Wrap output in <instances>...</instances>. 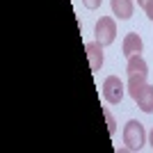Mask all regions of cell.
I'll return each mask as SVG.
<instances>
[{"label":"cell","instance_id":"4","mask_svg":"<svg viewBox=\"0 0 153 153\" xmlns=\"http://www.w3.org/2000/svg\"><path fill=\"white\" fill-rule=\"evenodd\" d=\"M121 51L126 57H133V55H140L142 51H144V41H142V37L137 34V32H130V34H126V39H123V46Z\"/></svg>","mask_w":153,"mask_h":153},{"label":"cell","instance_id":"2","mask_svg":"<svg viewBox=\"0 0 153 153\" xmlns=\"http://www.w3.org/2000/svg\"><path fill=\"white\" fill-rule=\"evenodd\" d=\"M94 34H96V41L101 46H110L117 37V23L114 19L110 16H101L96 21V27H94Z\"/></svg>","mask_w":153,"mask_h":153},{"label":"cell","instance_id":"8","mask_svg":"<svg viewBox=\"0 0 153 153\" xmlns=\"http://www.w3.org/2000/svg\"><path fill=\"white\" fill-rule=\"evenodd\" d=\"M133 9H135V2L133 0H112V12H114L117 19H130L133 16Z\"/></svg>","mask_w":153,"mask_h":153},{"label":"cell","instance_id":"9","mask_svg":"<svg viewBox=\"0 0 153 153\" xmlns=\"http://www.w3.org/2000/svg\"><path fill=\"white\" fill-rule=\"evenodd\" d=\"M144 85H146V78H144V76H130V78H128V94L135 98Z\"/></svg>","mask_w":153,"mask_h":153},{"label":"cell","instance_id":"10","mask_svg":"<svg viewBox=\"0 0 153 153\" xmlns=\"http://www.w3.org/2000/svg\"><path fill=\"white\" fill-rule=\"evenodd\" d=\"M103 117H105V121H108V133L114 135L117 133V123H114V117L110 114V110H103Z\"/></svg>","mask_w":153,"mask_h":153},{"label":"cell","instance_id":"1","mask_svg":"<svg viewBox=\"0 0 153 153\" xmlns=\"http://www.w3.org/2000/svg\"><path fill=\"white\" fill-rule=\"evenodd\" d=\"M123 144H126L128 151H140L144 144H146V133H144V126L140 121H128L123 128Z\"/></svg>","mask_w":153,"mask_h":153},{"label":"cell","instance_id":"7","mask_svg":"<svg viewBox=\"0 0 153 153\" xmlns=\"http://www.w3.org/2000/svg\"><path fill=\"white\" fill-rule=\"evenodd\" d=\"M128 78L130 76H149V64L144 62L142 55H133V57H128Z\"/></svg>","mask_w":153,"mask_h":153},{"label":"cell","instance_id":"11","mask_svg":"<svg viewBox=\"0 0 153 153\" xmlns=\"http://www.w3.org/2000/svg\"><path fill=\"white\" fill-rule=\"evenodd\" d=\"M82 5L87 7V9H98V7H101V0H82Z\"/></svg>","mask_w":153,"mask_h":153},{"label":"cell","instance_id":"12","mask_svg":"<svg viewBox=\"0 0 153 153\" xmlns=\"http://www.w3.org/2000/svg\"><path fill=\"white\" fill-rule=\"evenodd\" d=\"M144 12H146V16L153 21V0H149L146 5H144Z\"/></svg>","mask_w":153,"mask_h":153},{"label":"cell","instance_id":"3","mask_svg":"<svg viewBox=\"0 0 153 153\" xmlns=\"http://www.w3.org/2000/svg\"><path fill=\"white\" fill-rule=\"evenodd\" d=\"M103 98H105L108 103H112V105L121 103V98H123V82L117 76H108L105 78V82H103Z\"/></svg>","mask_w":153,"mask_h":153},{"label":"cell","instance_id":"14","mask_svg":"<svg viewBox=\"0 0 153 153\" xmlns=\"http://www.w3.org/2000/svg\"><path fill=\"white\" fill-rule=\"evenodd\" d=\"M146 2H149V0H137V5H140V7H144Z\"/></svg>","mask_w":153,"mask_h":153},{"label":"cell","instance_id":"13","mask_svg":"<svg viewBox=\"0 0 153 153\" xmlns=\"http://www.w3.org/2000/svg\"><path fill=\"white\" fill-rule=\"evenodd\" d=\"M149 144H151V149H153V130H151V135H149Z\"/></svg>","mask_w":153,"mask_h":153},{"label":"cell","instance_id":"6","mask_svg":"<svg viewBox=\"0 0 153 153\" xmlns=\"http://www.w3.org/2000/svg\"><path fill=\"white\" fill-rule=\"evenodd\" d=\"M133 101L137 103V105H140V110H142V112L151 114V112H153V87L146 82V85H144V87L140 89V94H137V96L133 98Z\"/></svg>","mask_w":153,"mask_h":153},{"label":"cell","instance_id":"5","mask_svg":"<svg viewBox=\"0 0 153 153\" xmlns=\"http://www.w3.org/2000/svg\"><path fill=\"white\" fill-rule=\"evenodd\" d=\"M85 51H87V57H89L91 71H101V66H103V46L98 44V41H89V44L85 46Z\"/></svg>","mask_w":153,"mask_h":153}]
</instances>
